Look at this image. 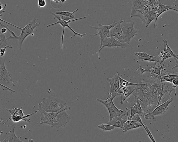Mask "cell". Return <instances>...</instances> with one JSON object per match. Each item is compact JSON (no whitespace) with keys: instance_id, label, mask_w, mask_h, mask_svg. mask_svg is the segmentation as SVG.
Wrapping results in <instances>:
<instances>
[{"instance_id":"5","label":"cell","mask_w":178,"mask_h":142,"mask_svg":"<svg viewBox=\"0 0 178 142\" xmlns=\"http://www.w3.org/2000/svg\"><path fill=\"white\" fill-rule=\"evenodd\" d=\"M50 13L52 15L54 16V19H57L58 20V21L56 23H52L51 24L47 25L46 27L47 28H49L50 27L54 26L58 24L60 25L63 28V31L62 36L61 40V50H63L64 33H65V28H68V29H69L73 33V34H74V36H75L76 35H77V36L81 37L82 39H83V37L84 35H87V33L85 34H79V33H78L77 32H76L75 31L73 30L72 28H71V27H70V26L69 25V23L71 22H75V21L85 19L87 18L86 16H85V17L83 18H80L76 19L75 20H70L68 21H66L63 20H62L60 17V15H57L56 14H55V13H54L52 12H51Z\"/></svg>"},{"instance_id":"39","label":"cell","mask_w":178,"mask_h":142,"mask_svg":"<svg viewBox=\"0 0 178 142\" xmlns=\"http://www.w3.org/2000/svg\"><path fill=\"white\" fill-rule=\"evenodd\" d=\"M135 55H137L138 56L141 57L142 58H146L148 57L149 55L147 54L146 52L144 51L143 52H135L134 53Z\"/></svg>"},{"instance_id":"25","label":"cell","mask_w":178,"mask_h":142,"mask_svg":"<svg viewBox=\"0 0 178 142\" xmlns=\"http://www.w3.org/2000/svg\"><path fill=\"white\" fill-rule=\"evenodd\" d=\"M7 111L9 113L11 117L14 115L24 116L26 115L24 111L21 109L20 108H15L12 110L8 109Z\"/></svg>"},{"instance_id":"27","label":"cell","mask_w":178,"mask_h":142,"mask_svg":"<svg viewBox=\"0 0 178 142\" xmlns=\"http://www.w3.org/2000/svg\"><path fill=\"white\" fill-rule=\"evenodd\" d=\"M78 11V9H77L76 10H75L74 12H70L68 11L56 12L55 14L59 15L69 16V17L72 18L73 19L74 18H75L74 14L77 12Z\"/></svg>"},{"instance_id":"21","label":"cell","mask_w":178,"mask_h":142,"mask_svg":"<svg viewBox=\"0 0 178 142\" xmlns=\"http://www.w3.org/2000/svg\"><path fill=\"white\" fill-rule=\"evenodd\" d=\"M39 111L38 110L36 111H35L34 113H33L31 114L26 115L24 116H20L18 115H14L11 117L12 120V121L15 123H18L22 121H24L25 122L30 123V119H29V118L30 116L34 115L35 114Z\"/></svg>"},{"instance_id":"40","label":"cell","mask_w":178,"mask_h":142,"mask_svg":"<svg viewBox=\"0 0 178 142\" xmlns=\"http://www.w3.org/2000/svg\"><path fill=\"white\" fill-rule=\"evenodd\" d=\"M0 25H1V27H4L6 28V29H8V31H9V32L11 33V34H12V35L13 37H16V35H15V33H14V32H13V31H11L10 30H9V28H8V25H5L3 24H2L1 22V23H0Z\"/></svg>"},{"instance_id":"30","label":"cell","mask_w":178,"mask_h":142,"mask_svg":"<svg viewBox=\"0 0 178 142\" xmlns=\"http://www.w3.org/2000/svg\"><path fill=\"white\" fill-rule=\"evenodd\" d=\"M118 77L120 80V88L126 87L129 86H130V85H136L138 84L137 83H132L128 82L127 81H126V80L123 79L122 78H121L119 76V75H118Z\"/></svg>"},{"instance_id":"37","label":"cell","mask_w":178,"mask_h":142,"mask_svg":"<svg viewBox=\"0 0 178 142\" xmlns=\"http://www.w3.org/2000/svg\"><path fill=\"white\" fill-rule=\"evenodd\" d=\"M38 5L39 8H44L46 5V0H38Z\"/></svg>"},{"instance_id":"33","label":"cell","mask_w":178,"mask_h":142,"mask_svg":"<svg viewBox=\"0 0 178 142\" xmlns=\"http://www.w3.org/2000/svg\"><path fill=\"white\" fill-rule=\"evenodd\" d=\"M131 120L134 121H136L140 123L142 125H143L144 128H145V126L143 122L142 121L141 117L138 114H135L133 116Z\"/></svg>"},{"instance_id":"49","label":"cell","mask_w":178,"mask_h":142,"mask_svg":"<svg viewBox=\"0 0 178 142\" xmlns=\"http://www.w3.org/2000/svg\"><path fill=\"white\" fill-rule=\"evenodd\" d=\"M177 56L178 57V54H177Z\"/></svg>"},{"instance_id":"1","label":"cell","mask_w":178,"mask_h":142,"mask_svg":"<svg viewBox=\"0 0 178 142\" xmlns=\"http://www.w3.org/2000/svg\"><path fill=\"white\" fill-rule=\"evenodd\" d=\"M162 82L161 77L149 71L139 74L138 84L132 94L135 102L140 101L144 113L151 112L161 103Z\"/></svg>"},{"instance_id":"24","label":"cell","mask_w":178,"mask_h":142,"mask_svg":"<svg viewBox=\"0 0 178 142\" xmlns=\"http://www.w3.org/2000/svg\"><path fill=\"white\" fill-rule=\"evenodd\" d=\"M0 47L1 48H4L6 49L8 48H12V46L8 45L7 41L5 34L1 33L0 34Z\"/></svg>"},{"instance_id":"18","label":"cell","mask_w":178,"mask_h":142,"mask_svg":"<svg viewBox=\"0 0 178 142\" xmlns=\"http://www.w3.org/2000/svg\"><path fill=\"white\" fill-rule=\"evenodd\" d=\"M127 114L126 110H125V112L122 115L118 117H113V119L106 124L113 125L116 127L120 128L122 129H124V124L127 121V120H123L122 118L124 116L126 117Z\"/></svg>"},{"instance_id":"10","label":"cell","mask_w":178,"mask_h":142,"mask_svg":"<svg viewBox=\"0 0 178 142\" xmlns=\"http://www.w3.org/2000/svg\"><path fill=\"white\" fill-rule=\"evenodd\" d=\"M96 100L103 104L108 110L110 114V121L113 119V117H118L122 115L125 112V111L118 109L114 104L112 94L109 92V95L106 100L96 98Z\"/></svg>"},{"instance_id":"38","label":"cell","mask_w":178,"mask_h":142,"mask_svg":"<svg viewBox=\"0 0 178 142\" xmlns=\"http://www.w3.org/2000/svg\"><path fill=\"white\" fill-rule=\"evenodd\" d=\"M167 52L169 54L173 56V57H174L176 58L177 59H178V57L175 55V54L173 52L172 49L170 48V47L169 46H168V44H167Z\"/></svg>"},{"instance_id":"47","label":"cell","mask_w":178,"mask_h":142,"mask_svg":"<svg viewBox=\"0 0 178 142\" xmlns=\"http://www.w3.org/2000/svg\"><path fill=\"white\" fill-rule=\"evenodd\" d=\"M5 55V53H1V57H3Z\"/></svg>"},{"instance_id":"15","label":"cell","mask_w":178,"mask_h":142,"mask_svg":"<svg viewBox=\"0 0 178 142\" xmlns=\"http://www.w3.org/2000/svg\"><path fill=\"white\" fill-rule=\"evenodd\" d=\"M122 19L120 18L116 24L111 28L109 32L110 36L115 37L122 43H124V35L123 34L121 27V22Z\"/></svg>"},{"instance_id":"9","label":"cell","mask_w":178,"mask_h":142,"mask_svg":"<svg viewBox=\"0 0 178 142\" xmlns=\"http://www.w3.org/2000/svg\"><path fill=\"white\" fill-rule=\"evenodd\" d=\"M135 22L134 20L127 22L125 20H122L121 22V27L123 34L124 35V42L129 44L131 39L137 35L139 30L135 29L134 27Z\"/></svg>"},{"instance_id":"31","label":"cell","mask_w":178,"mask_h":142,"mask_svg":"<svg viewBox=\"0 0 178 142\" xmlns=\"http://www.w3.org/2000/svg\"><path fill=\"white\" fill-rule=\"evenodd\" d=\"M143 126V125L139 122L136 121L134 124H132L129 127L127 128H124L122 129L123 132H126L129 130L137 129L139 127Z\"/></svg>"},{"instance_id":"3","label":"cell","mask_w":178,"mask_h":142,"mask_svg":"<svg viewBox=\"0 0 178 142\" xmlns=\"http://www.w3.org/2000/svg\"><path fill=\"white\" fill-rule=\"evenodd\" d=\"M37 19L36 17H35L28 24L25 26L24 28H21L18 27L12 24L7 21L2 20L1 18V21L6 23L12 26L17 28L18 29L21 30V35L18 37H14L13 36H10L8 38L7 40L10 39H17L18 40L19 42L20 49H22V45L24 41L29 35L32 34V33L34 31V30L35 28L39 27L40 25V23H37L36 22Z\"/></svg>"},{"instance_id":"17","label":"cell","mask_w":178,"mask_h":142,"mask_svg":"<svg viewBox=\"0 0 178 142\" xmlns=\"http://www.w3.org/2000/svg\"><path fill=\"white\" fill-rule=\"evenodd\" d=\"M173 101V98H170L168 100L160 106L156 107L152 112L150 113L152 115L155 117V116L162 115L167 112L168 106Z\"/></svg>"},{"instance_id":"6","label":"cell","mask_w":178,"mask_h":142,"mask_svg":"<svg viewBox=\"0 0 178 142\" xmlns=\"http://www.w3.org/2000/svg\"><path fill=\"white\" fill-rule=\"evenodd\" d=\"M38 110L41 114L40 125H49L55 128H59L61 127L60 124L56 120V116L60 111L56 113L47 112L42 109L41 106H39Z\"/></svg>"},{"instance_id":"11","label":"cell","mask_w":178,"mask_h":142,"mask_svg":"<svg viewBox=\"0 0 178 142\" xmlns=\"http://www.w3.org/2000/svg\"><path fill=\"white\" fill-rule=\"evenodd\" d=\"M176 88L172 82H162V91L161 96V104L165 103L170 98L172 91H175Z\"/></svg>"},{"instance_id":"12","label":"cell","mask_w":178,"mask_h":142,"mask_svg":"<svg viewBox=\"0 0 178 142\" xmlns=\"http://www.w3.org/2000/svg\"><path fill=\"white\" fill-rule=\"evenodd\" d=\"M119 73L117 72L112 78H107V80L110 84V91L112 94L113 99L118 95L120 91V80L119 78Z\"/></svg>"},{"instance_id":"19","label":"cell","mask_w":178,"mask_h":142,"mask_svg":"<svg viewBox=\"0 0 178 142\" xmlns=\"http://www.w3.org/2000/svg\"><path fill=\"white\" fill-rule=\"evenodd\" d=\"M157 3L158 5L157 14L155 19L154 20V28H156L157 26V20L161 14H162L164 12L170 10L171 8V6H166L161 3L160 0H157Z\"/></svg>"},{"instance_id":"32","label":"cell","mask_w":178,"mask_h":142,"mask_svg":"<svg viewBox=\"0 0 178 142\" xmlns=\"http://www.w3.org/2000/svg\"><path fill=\"white\" fill-rule=\"evenodd\" d=\"M126 110L127 112V121L124 124V128H129L130 126H131L132 124H134V123L136 121H132L129 119V110H128L127 108H126Z\"/></svg>"},{"instance_id":"28","label":"cell","mask_w":178,"mask_h":142,"mask_svg":"<svg viewBox=\"0 0 178 142\" xmlns=\"http://www.w3.org/2000/svg\"><path fill=\"white\" fill-rule=\"evenodd\" d=\"M159 56H160L161 58V60L160 63V65H161V64L163 63H165V61L166 59L168 58L173 57V56L170 55V54L168 53L167 51H161L160 55Z\"/></svg>"},{"instance_id":"29","label":"cell","mask_w":178,"mask_h":142,"mask_svg":"<svg viewBox=\"0 0 178 142\" xmlns=\"http://www.w3.org/2000/svg\"><path fill=\"white\" fill-rule=\"evenodd\" d=\"M99 129H100L104 131H110L114 129L116 127L106 124H99L98 126Z\"/></svg>"},{"instance_id":"42","label":"cell","mask_w":178,"mask_h":142,"mask_svg":"<svg viewBox=\"0 0 178 142\" xmlns=\"http://www.w3.org/2000/svg\"><path fill=\"white\" fill-rule=\"evenodd\" d=\"M139 66L140 67H139L138 68L140 69V74H143L145 72L147 71H149L148 70H146L145 69H144V68H143L142 67V66H141L140 64H139Z\"/></svg>"},{"instance_id":"4","label":"cell","mask_w":178,"mask_h":142,"mask_svg":"<svg viewBox=\"0 0 178 142\" xmlns=\"http://www.w3.org/2000/svg\"><path fill=\"white\" fill-rule=\"evenodd\" d=\"M66 101L63 99L54 97L48 96L42 99V107L47 112L56 113L65 107Z\"/></svg>"},{"instance_id":"36","label":"cell","mask_w":178,"mask_h":142,"mask_svg":"<svg viewBox=\"0 0 178 142\" xmlns=\"http://www.w3.org/2000/svg\"><path fill=\"white\" fill-rule=\"evenodd\" d=\"M171 10H174L177 11L178 12V1L176 0L174 3H173L172 5L171 6Z\"/></svg>"},{"instance_id":"16","label":"cell","mask_w":178,"mask_h":142,"mask_svg":"<svg viewBox=\"0 0 178 142\" xmlns=\"http://www.w3.org/2000/svg\"><path fill=\"white\" fill-rule=\"evenodd\" d=\"M137 84L130 85V86L126 87L120 88L119 93L118 94V95L121 96L120 102L121 105L123 104L124 101L128 97L132 94L133 92L136 90Z\"/></svg>"},{"instance_id":"48","label":"cell","mask_w":178,"mask_h":142,"mask_svg":"<svg viewBox=\"0 0 178 142\" xmlns=\"http://www.w3.org/2000/svg\"><path fill=\"white\" fill-rule=\"evenodd\" d=\"M6 141V142H8V140H7L6 139H5V140L4 141H3V142H5V141Z\"/></svg>"},{"instance_id":"41","label":"cell","mask_w":178,"mask_h":142,"mask_svg":"<svg viewBox=\"0 0 178 142\" xmlns=\"http://www.w3.org/2000/svg\"><path fill=\"white\" fill-rule=\"evenodd\" d=\"M1 88L4 90H6V91H8L9 92H11L12 93H15V91H13L9 88L6 87L5 86H4V85L1 84Z\"/></svg>"},{"instance_id":"7","label":"cell","mask_w":178,"mask_h":142,"mask_svg":"<svg viewBox=\"0 0 178 142\" xmlns=\"http://www.w3.org/2000/svg\"><path fill=\"white\" fill-rule=\"evenodd\" d=\"M5 59L1 57L0 58V84L9 88H13L15 86L12 76L6 69L5 64Z\"/></svg>"},{"instance_id":"8","label":"cell","mask_w":178,"mask_h":142,"mask_svg":"<svg viewBox=\"0 0 178 142\" xmlns=\"http://www.w3.org/2000/svg\"><path fill=\"white\" fill-rule=\"evenodd\" d=\"M117 22H113L111 25H102L101 22H98V27H95L89 25V27L91 29H94L98 31V33L97 34L91 35V36H95L96 35H99L101 38L100 45L99 47V49L98 53V59H100V51L103 45V40L106 37H110V35L109 34V32L111 28L114 26Z\"/></svg>"},{"instance_id":"14","label":"cell","mask_w":178,"mask_h":142,"mask_svg":"<svg viewBox=\"0 0 178 142\" xmlns=\"http://www.w3.org/2000/svg\"><path fill=\"white\" fill-rule=\"evenodd\" d=\"M129 45L127 43H122L119 40L115 39L113 37H106L103 40V45L101 47V50L104 47H106L113 48H116L120 47L121 48H124L129 46Z\"/></svg>"},{"instance_id":"43","label":"cell","mask_w":178,"mask_h":142,"mask_svg":"<svg viewBox=\"0 0 178 142\" xmlns=\"http://www.w3.org/2000/svg\"><path fill=\"white\" fill-rule=\"evenodd\" d=\"M6 4H5L2 9H1V11H0V16H1V17H2V16H3V13L5 12V9L6 8Z\"/></svg>"},{"instance_id":"46","label":"cell","mask_w":178,"mask_h":142,"mask_svg":"<svg viewBox=\"0 0 178 142\" xmlns=\"http://www.w3.org/2000/svg\"><path fill=\"white\" fill-rule=\"evenodd\" d=\"M6 52V49L4 48H1V50H0V52H1V53H5Z\"/></svg>"},{"instance_id":"2","label":"cell","mask_w":178,"mask_h":142,"mask_svg":"<svg viewBox=\"0 0 178 142\" xmlns=\"http://www.w3.org/2000/svg\"><path fill=\"white\" fill-rule=\"evenodd\" d=\"M131 17L140 18L146 27L156 16L158 7L157 0H133Z\"/></svg>"},{"instance_id":"13","label":"cell","mask_w":178,"mask_h":142,"mask_svg":"<svg viewBox=\"0 0 178 142\" xmlns=\"http://www.w3.org/2000/svg\"><path fill=\"white\" fill-rule=\"evenodd\" d=\"M71 107L69 106H66L59 112L56 116V120L60 124L61 127H65L68 124L71 119V116L69 115L66 111L70 110Z\"/></svg>"},{"instance_id":"44","label":"cell","mask_w":178,"mask_h":142,"mask_svg":"<svg viewBox=\"0 0 178 142\" xmlns=\"http://www.w3.org/2000/svg\"><path fill=\"white\" fill-rule=\"evenodd\" d=\"M1 32L2 34H6L7 30H8L6 28L4 27H1Z\"/></svg>"},{"instance_id":"26","label":"cell","mask_w":178,"mask_h":142,"mask_svg":"<svg viewBox=\"0 0 178 142\" xmlns=\"http://www.w3.org/2000/svg\"><path fill=\"white\" fill-rule=\"evenodd\" d=\"M178 73H176L175 74L163 75L161 74V80L162 81L172 82L173 79L176 77L178 76Z\"/></svg>"},{"instance_id":"35","label":"cell","mask_w":178,"mask_h":142,"mask_svg":"<svg viewBox=\"0 0 178 142\" xmlns=\"http://www.w3.org/2000/svg\"><path fill=\"white\" fill-rule=\"evenodd\" d=\"M144 125L145 126V128L144 129H145L146 131L147 132V135H148L152 141L154 142H156V140L155 139H154V137L153 136L152 134L151 133L150 131H149L148 127L147 126L146 124H145Z\"/></svg>"},{"instance_id":"20","label":"cell","mask_w":178,"mask_h":142,"mask_svg":"<svg viewBox=\"0 0 178 142\" xmlns=\"http://www.w3.org/2000/svg\"><path fill=\"white\" fill-rule=\"evenodd\" d=\"M131 108V114L129 117V119L131 120L132 117L136 114H138L142 117L143 114V111L142 110L140 101H135V104L134 106L130 107Z\"/></svg>"},{"instance_id":"34","label":"cell","mask_w":178,"mask_h":142,"mask_svg":"<svg viewBox=\"0 0 178 142\" xmlns=\"http://www.w3.org/2000/svg\"><path fill=\"white\" fill-rule=\"evenodd\" d=\"M172 83L176 87L175 91V96H178V76L173 79Z\"/></svg>"},{"instance_id":"23","label":"cell","mask_w":178,"mask_h":142,"mask_svg":"<svg viewBox=\"0 0 178 142\" xmlns=\"http://www.w3.org/2000/svg\"><path fill=\"white\" fill-rule=\"evenodd\" d=\"M137 58L142 61H154L155 62H158L159 63H160L161 58L159 56H151L149 55L148 57L146 58H142L137 55H135Z\"/></svg>"},{"instance_id":"22","label":"cell","mask_w":178,"mask_h":142,"mask_svg":"<svg viewBox=\"0 0 178 142\" xmlns=\"http://www.w3.org/2000/svg\"><path fill=\"white\" fill-rule=\"evenodd\" d=\"M15 127L14 125H11L10 131L8 133H6L9 137L8 142H23L19 139L16 136L15 131Z\"/></svg>"},{"instance_id":"45","label":"cell","mask_w":178,"mask_h":142,"mask_svg":"<svg viewBox=\"0 0 178 142\" xmlns=\"http://www.w3.org/2000/svg\"><path fill=\"white\" fill-rule=\"evenodd\" d=\"M174 58L175 59L176 64V65L174 66V67H173L172 68H171V70L174 69L175 68H178V59L174 57Z\"/></svg>"}]
</instances>
